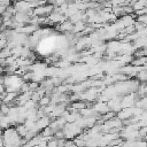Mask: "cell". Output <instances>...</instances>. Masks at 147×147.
Segmentation results:
<instances>
[{
    "instance_id": "7",
    "label": "cell",
    "mask_w": 147,
    "mask_h": 147,
    "mask_svg": "<svg viewBox=\"0 0 147 147\" xmlns=\"http://www.w3.org/2000/svg\"><path fill=\"white\" fill-rule=\"evenodd\" d=\"M146 77H147V74H146V70H141L139 72H137L136 75V79L140 83H145L146 82Z\"/></svg>"
},
{
    "instance_id": "13",
    "label": "cell",
    "mask_w": 147,
    "mask_h": 147,
    "mask_svg": "<svg viewBox=\"0 0 147 147\" xmlns=\"http://www.w3.org/2000/svg\"><path fill=\"white\" fill-rule=\"evenodd\" d=\"M65 2H68V0H55L54 3H53V6H55V7H60L61 5H63V3H65Z\"/></svg>"
},
{
    "instance_id": "6",
    "label": "cell",
    "mask_w": 147,
    "mask_h": 147,
    "mask_svg": "<svg viewBox=\"0 0 147 147\" xmlns=\"http://www.w3.org/2000/svg\"><path fill=\"white\" fill-rule=\"evenodd\" d=\"M15 130H16V132H17V134L21 137V138H24L25 137V134L28 133V129L25 127V125L22 123V124H18L16 127H15Z\"/></svg>"
},
{
    "instance_id": "4",
    "label": "cell",
    "mask_w": 147,
    "mask_h": 147,
    "mask_svg": "<svg viewBox=\"0 0 147 147\" xmlns=\"http://www.w3.org/2000/svg\"><path fill=\"white\" fill-rule=\"evenodd\" d=\"M146 6H147V0H136L131 7H132V9H133V11H134V10L145 8Z\"/></svg>"
},
{
    "instance_id": "9",
    "label": "cell",
    "mask_w": 147,
    "mask_h": 147,
    "mask_svg": "<svg viewBox=\"0 0 147 147\" xmlns=\"http://www.w3.org/2000/svg\"><path fill=\"white\" fill-rule=\"evenodd\" d=\"M49 102H51V96H47V95H44V96L39 100V105H40L41 107L49 105Z\"/></svg>"
},
{
    "instance_id": "18",
    "label": "cell",
    "mask_w": 147,
    "mask_h": 147,
    "mask_svg": "<svg viewBox=\"0 0 147 147\" xmlns=\"http://www.w3.org/2000/svg\"><path fill=\"white\" fill-rule=\"evenodd\" d=\"M1 78H2V75H1V74H0V80H1Z\"/></svg>"
},
{
    "instance_id": "1",
    "label": "cell",
    "mask_w": 147,
    "mask_h": 147,
    "mask_svg": "<svg viewBox=\"0 0 147 147\" xmlns=\"http://www.w3.org/2000/svg\"><path fill=\"white\" fill-rule=\"evenodd\" d=\"M56 29H57L59 31H61V32H64V33H67V32H72L74 24H72L69 20H65L64 22L57 24V28H56Z\"/></svg>"
},
{
    "instance_id": "2",
    "label": "cell",
    "mask_w": 147,
    "mask_h": 147,
    "mask_svg": "<svg viewBox=\"0 0 147 147\" xmlns=\"http://www.w3.org/2000/svg\"><path fill=\"white\" fill-rule=\"evenodd\" d=\"M93 110L95 111V114H101V115H103V114H106V113H108L109 111V107L107 106V103L106 102H98V103H95L94 106H93Z\"/></svg>"
},
{
    "instance_id": "14",
    "label": "cell",
    "mask_w": 147,
    "mask_h": 147,
    "mask_svg": "<svg viewBox=\"0 0 147 147\" xmlns=\"http://www.w3.org/2000/svg\"><path fill=\"white\" fill-rule=\"evenodd\" d=\"M7 46V40L6 39H0V51L3 49Z\"/></svg>"
},
{
    "instance_id": "5",
    "label": "cell",
    "mask_w": 147,
    "mask_h": 147,
    "mask_svg": "<svg viewBox=\"0 0 147 147\" xmlns=\"http://www.w3.org/2000/svg\"><path fill=\"white\" fill-rule=\"evenodd\" d=\"M146 56H142V57H137V59H133L131 61V65L133 67H140V65H146Z\"/></svg>"
},
{
    "instance_id": "3",
    "label": "cell",
    "mask_w": 147,
    "mask_h": 147,
    "mask_svg": "<svg viewBox=\"0 0 147 147\" xmlns=\"http://www.w3.org/2000/svg\"><path fill=\"white\" fill-rule=\"evenodd\" d=\"M49 123H51L49 117H48V116H44V117L38 118V119L36 121V127L40 131V130H44L45 127H47V126L49 125Z\"/></svg>"
},
{
    "instance_id": "10",
    "label": "cell",
    "mask_w": 147,
    "mask_h": 147,
    "mask_svg": "<svg viewBox=\"0 0 147 147\" xmlns=\"http://www.w3.org/2000/svg\"><path fill=\"white\" fill-rule=\"evenodd\" d=\"M133 26H134V30H136V31H140V30H142V29H146V24L140 23V22H137V21H134Z\"/></svg>"
},
{
    "instance_id": "12",
    "label": "cell",
    "mask_w": 147,
    "mask_h": 147,
    "mask_svg": "<svg viewBox=\"0 0 147 147\" xmlns=\"http://www.w3.org/2000/svg\"><path fill=\"white\" fill-rule=\"evenodd\" d=\"M137 22H140V23H144V24H147V15H140V16H136V20Z\"/></svg>"
},
{
    "instance_id": "15",
    "label": "cell",
    "mask_w": 147,
    "mask_h": 147,
    "mask_svg": "<svg viewBox=\"0 0 147 147\" xmlns=\"http://www.w3.org/2000/svg\"><path fill=\"white\" fill-rule=\"evenodd\" d=\"M3 92H6V87L2 83H0V93H3Z\"/></svg>"
},
{
    "instance_id": "17",
    "label": "cell",
    "mask_w": 147,
    "mask_h": 147,
    "mask_svg": "<svg viewBox=\"0 0 147 147\" xmlns=\"http://www.w3.org/2000/svg\"><path fill=\"white\" fill-rule=\"evenodd\" d=\"M1 136H2V131L0 130V139H1Z\"/></svg>"
},
{
    "instance_id": "8",
    "label": "cell",
    "mask_w": 147,
    "mask_h": 147,
    "mask_svg": "<svg viewBox=\"0 0 147 147\" xmlns=\"http://www.w3.org/2000/svg\"><path fill=\"white\" fill-rule=\"evenodd\" d=\"M10 55H11V53H10V49L8 47H5L3 49L0 51V59H7Z\"/></svg>"
},
{
    "instance_id": "11",
    "label": "cell",
    "mask_w": 147,
    "mask_h": 147,
    "mask_svg": "<svg viewBox=\"0 0 147 147\" xmlns=\"http://www.w3.org/2000/svg\"><path fill=\"white\" fill-rule=\"evenodd\" d=\"M146 13H147V7L141 8V9H138V10H134L133 11V15L134 16H140V15H146Z\"/></svg>"
},
{
    "instance_id": "16",
    "label": "cell",
    "mask_w": 147,
    "mask_h": 147,
    "mask_svg": "<svg viewBox=\"0 0 147 147\" xmlns=\"http://www.w3.org/2000/svg\"><path fill=\"white\" fill-rule=\"evenodd\" d=\"M1 72H3V68H1V67H0V74H1Z\"/></svg>"
}]
</instances>
